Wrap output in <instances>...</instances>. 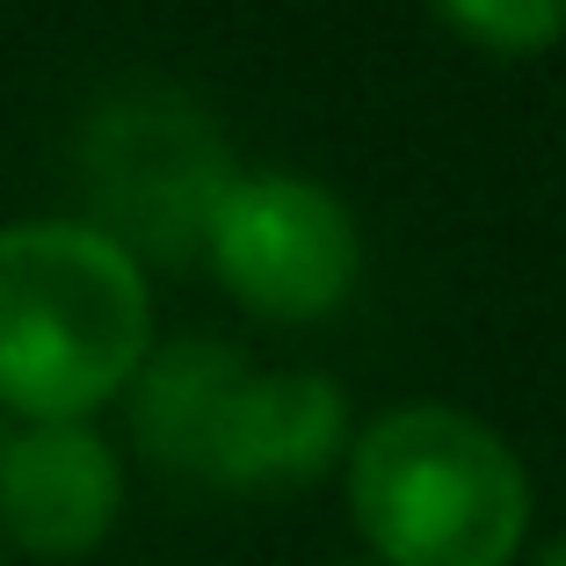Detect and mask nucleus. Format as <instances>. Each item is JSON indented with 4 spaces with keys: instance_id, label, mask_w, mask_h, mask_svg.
I'll use <instances>...</instances> for the list:
<instances>
[{
    "instance_id": "obj_1",
    "label": "nucleus",
    "mask_w": 566,
    "mask_h": 566,
    "mask_svg": "<svg viewBox=\"0 0 566 566\" xmlns=\"http://www.w3.org/2000/svg\"><path fill=\"white\" fill-rule=\"evenodd\" d=\"M153 356L146 262L87 218L0 226V415L95 421Z\"/></svg>"
},
{
    "instance_id": "obj_2",
    "label": "nucleus",
    "mask_w": 566,
    "mask_h": 566,
    "mask_svg": "<svg viewBox=\"0 0 566 566\" xmlns=\"http://www.w3.org/2000/svg\"><path fill=\"white\" fill-rule=\"evenodd\" d=\"M349 523L378 566H516L531 545V472L494 421L407 400L349 436Z\"/></svg>"
},
{
    "instance_id": "obj_3",
    "label": "nucleus",
    "mask_w": 566,
    "mask_h": 566,
    "mask_svg": "<svg viewBox=\"0 0 566 566\" xmlns=\"http://www.w3.org/2000/svg\"><path fill=\"white\" fill-rule=\"evenodd\" d=\"M233 175L240 167L218 124L175 87H132L102 102L81 132V182L95 197L87 226H102L138 262H189Z\"/></svg>"
},
{
    "instance_id": "obj_4",
    "label": "nucleus",
    "mask_w": 566,
    "mask_h": 566,
    "mask_svg": "<svg viewBox=\"0 0 566 566\" xmlns=\"http://www.w3.org/2000/svg\"><path fill=\"white\" fill-rule=\"evenodd\" d=\"M203 262L262 319H327L364 276V233L349 203L313 175H233L203 226Z\"/></svg>"
},
{
    "instance_id": "obj_5",
    "label": "nucleus",
    "mask_w": 566,
    "mask_h": 566,
    "mask_svg": "<svg viewBox=\"0 0 566 566\" xmlns=\"http://www.w3.org/2000/svg\"><path fill=\"white\" fill-rule=\"evenodd\" d=\"M124 516V458L95 421H15L0 436V537L36 566H81Z\"/></svg>"
},
{
    "instance_id": "obj_6",
    "label": "nucleus",
    "mask_w": 566,
    "mask_h": 566,
    "mask_svg": "<svg viewBox=\"0 0 566 566\" xmlns=\"http://www.w3.org/2000/svg\"><path fill=\"white\" fill-rule=\"evenodd\" d=\"M349 458V392L327 370H248L203 480L233 494H291Z\"/></svg>"
},
{
    "instance_id": "obj_7",
    "label": "nucleus",
    "mask_w": 566,
    "mask_h": 566,
    "mask_svg": "<svg viewBox=\"0 0 566 566\" xmlns=\"http://www.w3.org/2000/svg\"><path fill=\"white\" fill-rule=\"evenodd\" d=\"M248 356L233 342H211V334H182V342H153V356L132 378V436L153 465L189 472L203 480L211 465V443L226 429V407L248 385Z\"/></svg>"
},
{
    "instance_id": "obj_8",
    "label": "nucleus",
    "mask_w": 566,
    "mask_h": 566,
    "mask_svg": "<svg viewBox=\"0 0 566 566\" xmlns=\"http://www.w3.org/2000/svg\"><path fill=\"white\" fill-rule=\"evenodd\" d=\"M429 8L494 59H537L566 36V0H429Z\"/></svg>"
},
{
    "instance_id": "obj_9",
    "label": "nucleus",
    "mask_w": 566,
    "mask_h": 566,
    "mask_svg": "<svg viewBox=\"0 0 566 566\" xmlns=\"http://www.w3.org/2000/svg\"><path fill=\"white\" fill-rule=\"evenodd\" d=\"M531 566H566V531L552 537V545H537V559H531Z\"/></svg>"
},
{
    "instance_id": "obj_10",
    "label": "nucleus",
    "mask_w": 566,
    "mask_h": 566,
    "mask_svg": "<svg viewBox=\"0 0 566 566\" xmlns=\"http://www.w3.org/2000/svg\"><path fill=\"white\" fill-rule=\"evenodd\" d=\"M327 566H378V559H327Z\"/></svg>"
}]
</instances>
